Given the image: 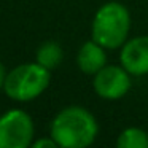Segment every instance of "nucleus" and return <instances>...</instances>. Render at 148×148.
Returning <instances> with one entry per match:
<instances>
[{
	"label": "nucleus",
	"mask_w": 148,
	"mask_h": 148,
	"mask_svg": "<svg viewBox=\"0 0 148 148\" xmlns=\"http://www.w3.org/2000/svg\"><path fill=\"white\" fill-rule=\"evenodd\" d=\"M119 62L132 75L142 77L148 73V35L127 38L119 51Z\"/></svg>",
	"instance_id": "423d86ee"
},
{
	"label": "nucleus",
	"mask_w": 148,
	"mask_h": 148,
	"mask_svg": "<svg viewBox=\"0 0 148 148\" xmlns=\"http://www.w3.org/2000/svg\"><path fill=\"white\" fill-rule=\"evenodd\" d=\"M34 132L32 118L23 110H10L0 116V148H27Z\"/></svg>",
	"instance_id": "20e7f679"
},
{
	"label": "nucleus",
	"mask_w": 148,
	"mask_h": 148,
	"mask_svg": "<svg viewBox=\"0 0 148 148\" xmlns=\"http://www.w3.org/2000/svg\"><path fill=\"white\" fill-rule=\"evenodd\" d=\"M34 148H58V143L56 140L49 135V138H40V140L34 142Z\"/></svg>",
	"instance_id": "9d476101"
},
{
	"label": "nucleus",
	"mask_w": 148,
	"mask_h": 148,
	"mask_svg": "<svg viewBox=\"0 0 148 148\" xmlns=\"http://www.w3.org/2000/svg\"><path fill=\"white\" fill-rule=\"evenodd\" d=\"M35 62H38L40 65H43L45 69H48L49 72L53 69H56L64 59V51H62L61 45L58 42H45L40 45V48L37 49L35 54Z\"/></svg>",
	"instance_id": "6e6552de"
},
{
	"label": "nucleus",
	"mask_w": 148,
	"mask_h": 148,
	"mask_svg": "<svg viewBox=\"0 0 148 148\" xmlns=\"http://www.w3.org/2000/svg\"><path fill=\"white\" fill-rule=\"evenodd\" d=\"M119 148H148V132L140 127H126L116 138Z\"/></svg>",
	"instance_id": "1a4fd4ad"
},
{
	"label": "nucleus",
	"mask_w": 148,
	"mask_h": 148,
	"mask_svg": "<svg viewBox=\"0 0 148 148\" xmlns=\"http://www.w3.org/2000/svg\"><path fill=\"white\" fill-rule=\"evenodd\" d=\"M131 32V13L119 2H107L96 11L91 37L105 49H118Z\"/></svg>",
	"instance_id": "f03ea898"
},
{
	"label": "nucleus",
	"mask_w": 148,
	"mask_h": 148,
	"mask_svg": "<svg viewBox=\"0 0 148 148\" xmlns=\"http://www.w3.org/2000/svg\"><path fill=\"white\" fill-rule=\"evenodd\" d=\"M77 65L84 75H94L107 65V49L91 38L81 45L77 54Z\"/></svg>",
	"instance_id": "0eeeda50"
},
{
	"label": "nucleus",
	"mask_w": 148,
	"mask_h": 148,
	"mask_svg": "<svg viewBox=\"0 0 148 148\" xmlns=\"http://www.w3.org/2000/svg\"><path fill=\"white\" fill-rule=\"evenodd\" d=\"M51 81V73L48 69L38 62H30L14 67L7 73L3 89L8 97L18 102H29L37 99L46 91Z\"/></svg>",
	"instance_id": "7ed1b4c3"
},
{
	"label": "nucleus",
	"mask_w": 148,
	"mask_h": 148,
	"mask_svg": "<svg viewBox=\"0 0 148 148\" xmlns=\"http://www.w3.org/2000/svg\"><path fill=\"white\" fill-rule=\"evenodd\" d=\"M5 78H7V70H5L3 64L0 62V88H3V84H5Z\"/></svg>",
	"instance_id": "9b49d317"
},
{
	"label": "nucleus",
	"mask_w": 148,
	"mask_h": 148,
	"mask_svg": "<svg viewBox=\"0 0 148 148\" xmlns=\"http://www.w3.org/2000/svg\"><path fill=\"white\" fill-rule=\"evenodd\" d=\"M132 75L119 65L102 67L92 78V88L103 100H119L131 91Z\"/></svg>",
	"instance_id": "39448f33"
},
{
	"label": "nucleus",
	"mask_w": 148,
	"mask_h": 148,
	"mask_svg": "<svg viewBox=\"0 0 148 148\" xmlns=\"http://www.w3.org/2000/svg\"><path fill=\"white\" fill-rule=\"evenodd\" d=\"M99 124L88 108L70 105L62 108L51 121L49 135L61 148H86L97 138Z\"/></svg>",
	"instance_id": "f257e3e1"
}]
</instances>
